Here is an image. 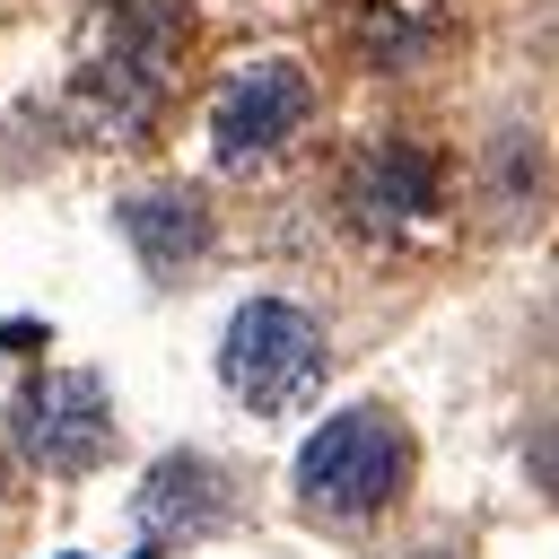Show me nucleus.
Masks as SVG:
<instances>
[{"label":"nucleus","mask_w":559,"mask_h":559,"mask_svg":"<svg viewBox=\"0 0 559 559\" xmlns=\"http://www.w3.org/2000/svg\"><path fill=\"white\" fill-rule=\"evenodd\" d=\"M183 44V17L175 0H105V44L79 61L70 79V122L87 140H140L157 122V96H166V61Z\"/></svg>","instance_id":"1"},{"label":"nucleus","mask_w":559,"mask_h":559,"mask_svg":"<svg viewBox=\"0 0 559 559\" xmlns=\"http://www.w3.org/2000/svg\"><path fill=\"white\" fill-rule=\"evenodd\" d=\"M402 480H411V437L384 411H341L297 454V498L323 515H376Z\"/></svg>","instance_id":"2"},{"label":"nucleus","mask_w":559,"mask_h":559,"mask_svg":"<svg viewBox=\"0 0 559 559\" xmlns=\"http://www.w3.org/2000/svg\"><path fill=\"white\" fill-rule=\"evenodd\" d=\"M218 376H227V393L253 402V411H297V402L323 384V332H314V314H297V306H280V297L236 306L227 349H218Z\"/></svg>","instance_id":"3"},{"label":"nucleus","mask_w":559,"mask_h":559,"mask_svg":"<svg viewBox=\"0 0 559 559\" xmlns=\"http://www.w3.org/2000/svg\"><path fill=\"white\" fill-rule=\"evenodd\" d=\"M9 437L26 445V463L44 472H96L114 454V402L87 367H44L17 384L9 402Z\"/></svg>","instance_id":"4"},{"label":"nucleus","mask_w":559,"mask_h":559,"mask_svg":"<svg viewBox=\"0 0 559 559\" xmlns=\"http://www.w3.org/2000/svg\"><path fill=\"white\" fill-rule=\"evenodd\" d=\"M306 114H314V87H306L297 61H245L210 105V140H218L227 166H253V157L288 148L306 131Z\"/></svg>","instance_id":"5"},{"label":"nucleus","mask_w":559,"mask_h":559,"mask_svg":"<svg viewBox=\"0 0 559 559\" xmlns=\"http://www.w3.org/2000/svg\"><path fill=\"white\" fill-rule=\"evenodd\" d=\"M349 227L358 236H402L437 210V157L419 140H376L358 166H349Z\"/></svg>","instance_id":"6"},{"label":"nucleus","mask_w":559,"mask_h":559,"mask_svg":"<svg viewBox=\"0 0 559 559\" xmlns=\"http://www.w3.org/2000/svg\"><path fill=\"white\" fill-rule=\"evenodd\" d=\"M227 515V472L210 454H166L148 480H140V550L131 559H157L166 542H192Z\"/></svg>","instance_id":"7"},{"label":"nucleus","mask_w":559,"mask_h":559,"mask_svg":"<svg viewBox=\"0 0 559 559\" xmlns=\"http://www.w3.org/2000/svg\"><path fill=\"white\" fill-rule=\"evenodd\" d=\"M122 236L148 262V280H183V262L210 245V210H201V192H140V201H122Z\"/></svg>","instance_id":"8"},{"label":"nucleus","mask_w":559,"mask_h":559,"mask_svg":"<svg viewBox=\"0 0 559 559\" xmlns=\"http://www.w3.org/2000/svg\"><path fill=\"white\" fill-rule=\"evenodd\" d=\"M533 472H542V489L559 498V419H550V428L533 437Z\"/></svg>","instance_id":"9"},{"label":"nucleus","mask_w":559,"mask_h":559,"mask_svg":"<svg viewBox=\"0 0 559 559\" xmlns=\"http://www.w3.org/2000/svg\"><path fill=\"white\" fill-rule=\"evenodd\" d=\"M411 559H463V550H411Z\"/></svg>","instance_id":"10"},{"label":"nucleus","mask_w":559,"mask_h":559,"mask_svg":"<svg viewBox=\"0 0 559 559\" xmlns=\"http://www.w3.org/2000/svg\"><path fill=\"white\" fill-rule=\"evenodd\" d=\"M0 489H9V472H0Z\"/></svg>","instance_id":"11"}]
</instances>
